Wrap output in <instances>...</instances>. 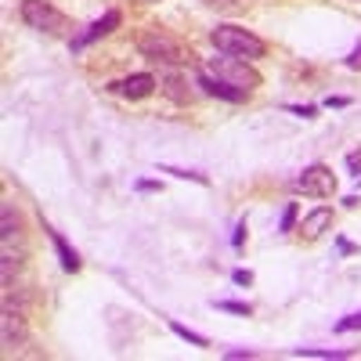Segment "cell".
Instances as JSON below:
<instances>
[{
  "label": "cell",
  "mask_w": 361,
  "mask_h": 361,
  "mask_svg": "<svg viewBox=\"0 0 361 361\" xmlns=\"http://www.w3.org/2000/svg\"><path fill=\"white\" fill-rule=\"evenodd\" d=\"M137 51L148 58V62H170V66H185V62L195 58L192 47L180 44L177 37H170L166 29H148V33H141Z\"/></svg>",
  "instance_id": "cell-1"
},
{
  "label": "cell",
  "mask_w": 361,
  "mask_h": 361,
  "mask_svg": "<svg viewBox=\"0 0 361 361\" xmlns=\"http://www.w3.org/2000/svg\"><path fill=\"white\" fill-rule=\"evenodd\" d=\"M209 44H214L221 54H231V58H264L267 44L260 37H253L250 29H238V25H217L209 33Z\"/></svg>",
  "instance_id": "cell-2"
},
{
  "label": "cell",
  "mask_w": 361,
  "mask_h": 361,
  "mask_svg": "<svg viewBox=\"0 0 361 361\" xmlns=\"http://www.w3.org/2000/svg\"><path fill=\"white\" fill-rule=\"evenodd\" d=\"M206 73L214 80H221V83H228V87H235V90H246V94H253V90L260 87V73L246 62V58H231V54L209 58Z\"/></svg>",
  "instance_id": "cell-3"
},
{
  "label": "cell",
  "mask_w": 361,
  "mask_h": 361,
  "mask_svg": "<svg viewBox=\"0 0 361 361\" xmlns=\"http://www.w3.org/2000/svg\"><path fill=\"white\" fill-rule=\"evenodd\" d=\"M22 22L44 37H69L73 33V22L58 8L44 4V0H22Z\"/></svg>",
  "instance_id": "cell-4"
},
{
  "label": "cell",
  "mask_w": 361,
  "mask_h": 361,
  "mask_svg": "<svg viewBox=\"0 0 361 361\" xmlns=\"http://www.w3.org/2000/svg\"><path fill=\"white\" fill-rule=\"evenodd\" d=\"M296 188L304 192V195H311V199H333V192H336V173L329 170L325 163H314V166H307L304 173H300Z\"/></svg>",
  "instance_id": "cell-5"
},
{
  "label": "cell",
  "mask_w": 361,
  "mask_h": 361,
  "mask_svg": "<svg viewBox=\"0 0 361 361\" xmlns=\"http://www.w3.org/2000/svg\"><path fill=\"white\" fill-rule=\"evenodd\" d=\"M25 318L18 307L4 304V311H0V340H4V350H18L25 343Z\"/></svg>",
  "instance_id": "cell-6"
},
{
  "label": "cell",
  "mask_w": 361,
  "mask_h": 361,
  "mask_svg": "<svg viewBox=\"0 0 361 361\" xmlns=\"http://www.w3.org/2000/svg\"><path fill=\"white\" fill-rule=\"evenodd\" d=\"M333 224V209L329 206H322V209H311V214L300 221V238H307V243H314V238Z\"/></svg>",
  "instance_id": "cell-7"
},
{
  "label": "cell",
  "mask_w": 361,
  "mask_h": 361,
  "mask_svg": "<svg viewBox=\"0 0 361 361\" xmlns=\"http://www.w3.org/2000/svg\"><path fill=\"white\" fill-rule=\"evenodd\" d=\"M123 98H148L156 90V80L148 76V73H137V76H127V80H119V83H112Z\"/></svg>",
  "instance_id": "cell-8"
},
{
  "label": "cell",
  "mask_w": 361,
  "mask_h": 361,
  "mask_svg": "<svg viewBox=\"0 0 361 361\" xmlns=\"http://www.w3.org/2000/svg\"><path fill=\"white\" fill-rule=\"evenodd\" d=\"M116 25H119V11H109V15H105L102 22H94V25H90L83 37H76V40H73V47L80 51V47H83V44H90V40H98V37H109Z\"/></svg>",
  "instance_id": "cell-9"
},
{
  "label": "cell",
  "mask_w": 361,
  "mask_h": 361,
  "mask_svg": "<svg viewBox=\"0 0 361 361\" xmlns=\"http://www.w3.org/2000/svg\"><path fill=\"white\" fill-rule=\"evenodd\" d=\"M199 83H202V87L209 90V94H221V98H228V102H243V98H250L246 90H235V87H228V83L214 80V76H209V73H206V76H202Z\"/></svg>",
  "instance_id": "cell-10"
},
{
  "label": "cell",
  "mask_w": 361,
  "mask_h": 361,
  "mask_svg": "<svg viewBox=\"0 0 361 361\" xmlns=\"http://www.w3.org/2000/svg\"><path fill=\"white\" fill-rule=\"evenodd\" d=\"M206 8L224 11V15H246L250 11V0H202Z\"/></svg>",
  "instance_id": "cell-11"
},
{
  "label": "cell",
  "mask_w": 361,
  "mask_h": 361,
  "mask_svg": "<svg viewBox=\"0 0 361 361\" xmlns=\"http://www.w3.org/2000/svg\"><path fill=\"white\" fill-rule=\"evenodd\" d=\"M51 238H54L58 253H62V267H66V271H76V267H80V260H76V253H73V250L62 243V235H54V231H51Z\"/></svg>",
  "instance_id": "cell-12"
},
{
  "label": "cell",
  "mask_w": 361,
  "mask_h": 361,
  "mask_svg": "<svg viewBox=\"0 0 361 361\" xmlns=\"http://www.w3.org/2000/svg\"><path fill=\"white\" fill-rule=\"evenodd\" d=\"M163 83H166V94L173 102H188V90H185V80H180V76H166Z\"/></svg>",
  "instance_id": "cell-13"
},
{
  "label": "cell",
  "mask_w": 361,
  "mask_h": 361,
  "mask_svg": "<svg viewBox=\"0 0 361 361\" xmlns=\"http://www.w3.org/2000/svg\"><path fill=\"white\" fill-rule=\"evenodd\" d=\"M173 333H177V336H185V340H188V343H195V347H209V340H206V336L192 333V329H185L180 322H173Z\"/></svg>",
  "instance_id": "cell-14"
},
{
  "label": "cell",
  "mask_w": 361,
  "mask_h": 361,
  "mask_svg": "<svg viewBox=\"0 0 361 361\" xmlns=\"http://www.w3.org/2000/svg\"><path fill=\"white\" fill-rule=\"evenodd\" d=\"M296 357H347V350H311V347H300Z\"/></svg>",
  "instance_id": "cell-15"
},
{
  "label": "cell",
  "mask_w": 361,
  "mask_h": 361,
  "mask_svg": "<svg viewBox=\"0 0 361 361\" xmlns=\"http://www.w3.org/2000/svg\"><path fill=\"white\" fill-rule=\"evenodd\" d=\"M221 311H231V314H250V304H231V300H221V304H214Z\"/></svg>",
  "instance_id": "cell-16"
},
{
  "label": "cell",
  "mask_w": 361,
  "mask_h": 361,
  "mask_svg": "<svg viewBox=\"0 0 361 361\" xmlns=\"http://www.w3.org/2000/svg\"><path fill=\"white\" fill-rule=\"evenodd\" d=\"M336 329H340V333H347V329H361V314H350V318H343Z\"/></svg>",
  "instance_id": "cell-17"
},
{
  "label": "cell",
  "mask_w": 361,
  "mask_h": 361,
  "mask_svg": "<svg viewBox=\"0 0 361 361\" xmlns=\"http://www.w3.org/2000/svg\"><path fill=\"white\" fill-rule=\"evenodd\" d=\"M235 282H238V286H250L253 275H250V271H235Z\"/></svg>",
  "instance_id": "cell-18"
},
{
  "label": "cell",
  "mask_w": 361,
  "mask_h": 361,
  "mask_svg": "<svg viewBox=\"0 0 361 361\" xmlns=\"http://www.w3.org/2000/svg\"><path fill=\"white\" fill-rule=\"evenodd\" d=\"M293 217H296V206H289V209H286V217H282V228H286V231L293 228Z\"/></svg>",
  "instance_id": "cell-19"
},
{
  "label": "cell",
  "mask_w": 361,
  "mask_h": 361,
  "mask_svg": "<svg viewBox=\"0 0 361 361\" xmlns=\"http://www.w3.org/2000/svg\"><path fill=\"white\" fill-rule=\"evenodd\" d=\"M347 66H350V69H361V47H357V51L347 58Z\"/></svg>",
  "instance_id": "cell-20"
},
{
  "label": "cell",
  "mask_w": 361,
  "mask_h": 361,
  "mask_svg": "<svg viewBox=\"0 0 361 361\" xmlns=\"http://www.w3.org/2000/svg\"><path fill=\"white\" fill-rule=\"evenodd\" d=\"M347 163H350V170H361V152H350Z\"/></svg>",
  "instance_id": "cell-21"
},
{
  "label": "cell",
  "mask_w": 361,
  "mask_h": 361,
  "mask_svg": "<svg viewBox=\"0 0 361 361\" xmlns=\"http://www.w3.org/2000/svg\"><path fill=\"white\" fill-rule=\"evenodd\" d=\"M145 4H152V0H145Z\"/></svg>",
  "instance_id": "cell-22"
}]
</instances>
